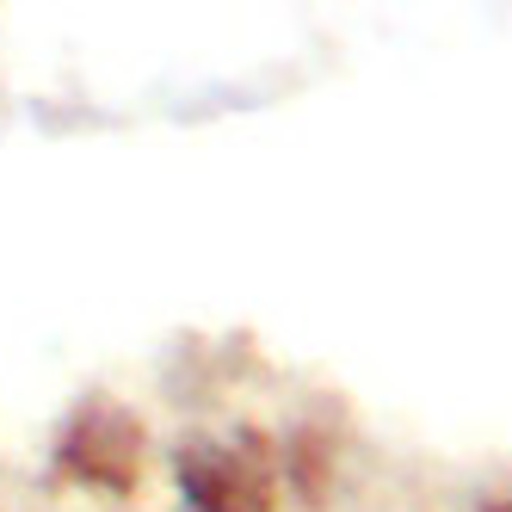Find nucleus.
Instances as JSON below:
<instances>
[{"instance_id": "obj_1", "label": "nucleus", "mask_w": 512, "mask_h": 512, "mask_svg": "<svg viewBox=\"0 0 512 512\" xmlns=\"http://www.w3.org/2000/svg\"><path fill=\"white\" fill-rule=\"evenodd\" d=\"M482 512H512V506H482Z\"/></svg>"}]
</instances>
